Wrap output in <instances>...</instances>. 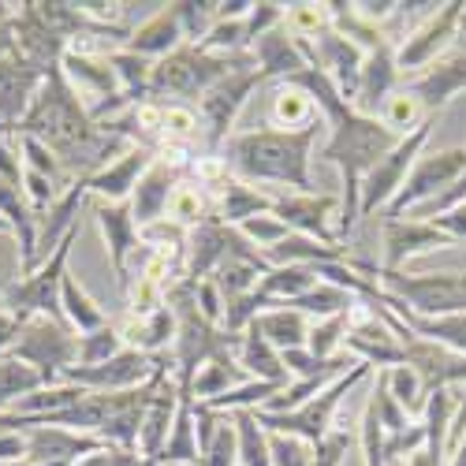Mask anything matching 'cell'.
<instances>
[{"mask_svg":"<svg viewBox=\"0 0 466 466\" xmlns=\"http://www.w3.org/2000/svg\"><path fill=\"white\" fill-rule=\"evenodd\" d=\"M325 131H329L325 120L309 124L306 131H239L220 146L217 157L236 179L265 194L268 187H291L295 194H318L309 165H314V149Z\"/></svg>","mask_w":466,"mask_h":466,"instance_id":"1","label":"cell"},{"mask_svg":"<svg viewBox=\"0 0 466 466\" xmlns=\"http://www.w3.org/2000/svg\"><path fill=\"white\" fill-rule=\"evenodd\" d=\"M362 377H370V366L366 362H359L351 373H343V377H336L321 396H314L309 403H302L299 410H288V414H268V410H254V418H258V425L265 433H280V437H299V441H306V444H321L329 433H332V418H336V410H339V400L351 392V388L362 380Z\"/></svg>","mask_w":466,"mask_h":466,"instance_id":"2","label":"cell"},{"mask_svg":"<svg viewBox=\"0 0 466 466\" xmlns=\"http://www.w3.org/2000/svg\"><path fill=\"white\" fill-rule=\"evenodd\" d=\"M79 231L83 228H75L71 236L56 247V254L49 261H42L34 273H26L23 280H15L5 295H0V306H5L8 314H15L19 321H30V318H56V321H64L60 284L67 277V258H71L75 239H79Z\"/></svg>","mask_w":466,"mask_h":466,"instance_id":"3","label":"cell"},{"mask_svg":"<svg viewBox=\"0 0 466 466\" xmlns=\"http://www.w3.org/2000/svg\"><path fill=\"white\" fill-rule=\"evenodd\" d=\"M380 291L400 299L418 318L466 314V273H380Z\"/></svg>","mask_w":466,"mask_h":466,"instance_id":"4","label":"cell"},{"mask_svg":"<svg viewBox=\"0 0 466 466\" xmlns=\"http://www.w3.org/2000/svg\"><path fill=\"white\" fill-rule=\"evenodd\" d=\"M8 355L34 366L46 377V388H56L64 384V370L79 362V332L56 318H30Z\"/></svg>","mask_w":466,"mask_h":466,"instance_id":"5","label":"cell"},{"mask_svg":"<svg viewBox=\"0 0 466 466\" xmlns=\"http://www.w3.org/2000/svg\"><path fill=\"white\" fill-rule=\"evenodd\" d=\"M433 127H437V116H430V120H425L418 131H410L407 138H400V146L362 179V220H370L373 213H384L396 202V194L403 190V183H407L414 161L421 157V149H425V142H430Z\"/></svg>","mask_w":466,"mask_h":466,"instance_id":"6","label":"cell"},{"mask_svg":"<svg viewBox=\"0 0 466 466\" xmlns=\"http://www.w3.org/2000/svg\"><path fill=\"white\" fill-rule=\"evenodd\" d=\"M265 86V75L254 71H236L220 79L202 101H198V120H202V135H206V157H217L220 146L231 138V127H236V116L243 112V105L250 101V94Z\"/></svg>","mask_w":466,"mask_h":466,"instance_id":"7","label":"cell"},{"mask_svg":"<svg viewBox=\"0 0 466 466\" xmlns=\"http://www.w3.org/2000/svg\"><path fill=\"white\" fill-rule=\"evenodd\" d=\"M466 172V146H451L441 153H421L414 161L403 190L396 194V202L384 209L388 220H403V213H414L418 206H425L437 194H444L459 176Z\"/></svg>","mask_w":466,"mask_h":466,"instance_id":"8","label":"cell"},{"mask_svg":"<svg viewBox=\"0 0 466 466\" xmlns=\"http://www.w3.org/2000/svg\"><path fill=\"white\" fill-rule=\"evenodd\" d=\"M165 355H146L135 347H124L116 359L101 362V366H71L64 370V384H79L86 392H131L153 380V373L161 370Z\"/></svg>","mask_w":466,"mask_h":466,"instance_id":"9","label":"cell"},{"mask_svg":"<svg viewBox=\"0 0 466 466\" xmlns=\"http://www.w3.org/2000/svg\"><path fill=\"white\" fill-rule=\"evenodd\" d=\"M462 12L466 5L462 0H451V5H441V12L433 19H425L407 42L396 46V64H400V75H414V71H425L433 67L459 37V23H462Z\"/></svg>","mask_w":466,"mask_h":466,"instance_id":"10","label":"cell"},{"mask_svg":"<svg viewBox=\"0 0 466 466\" xmlns=\"http://www.w3.org/2000/svg\"><path fill=\"white\" fill-rule=\"evenodd\" d=\"M46 83V71L23 60L19 53L12 56H0V138L15 142L23 116L30 112L37 90Z\"/></svg>","mask_w":466,"mask_h":466,"instance_id":"11","label":"cell"},{"mask_svg":"<svg viewBox=\"0 0 466 466\" xmlns=\"http://www.w3.org/2000/svg\"><path fill=\"white\" fill-rule=\"evenodd\" d=\"M302 53H306L309 67H321L339 86L347 105H351V97L359 90V79H362V64H366V53L351 42V37H343L336 26H329L325 34L314 37V42H302Z\"/></svg>","mask_w":466,"mask_h":466,"instance_id":"12","label":"cell"},{"mask_svg":"<svg viewBox=\"0 0 466 466\" xmlns=\"http://www.w3.org/2000/svg\"><path fill=\"white\" fill-rule=\"evenodd\" d=\"M94 220L101 228V236L108 243V261H112V273H116V284L127 295L131 288V258L138 254L142 243V231L135 224V213H131V202H97L94 198Z\"/></svg>","mask_w":466,"mask_h":466,"instance_id":"13","label":"cell"},{"mask_svg":"<svg viewBox=\"0 0 466 466\" xmlns=\"http://www.w3.org/2000/svg\"><path fill=\"white\" fill-rule=\"evenodd\" d=\"M339 209L336 194H273V217H280L291 231L299 236H309L318 243H339L332 236V217Z\"/></svg>","mask_w":466,"mask_h":466,"instance_id":"14","label":"cell"},{"mask_svg":"<svg viewBox=\"0 0 466 466\" xmlns=\"http://www.w3.org/2000/svg\"><path fill=\"white\" fill-rule=\"evenodd\" d=\"M459 247L451 236L430 220H388L384 224V258H380V273H400V268L425 250H448Z\"/></svg>","mask_w":466,"mask_h":466,"instance_id":"15","label":"cell"},{"mask_svg":"<svg viewBox=\"0 0 466 466\" xmlns=\"http://www.w3.org/2000/svg\"><path fill=\"white\" fill-rule=\"evenodd\" d=\"M403 351H407V366L425 384V396L441 392V388L466 384V355H455V351H448V347H441L433 339H418V336L403 339Z\"/></svg>","mask_w":466,"mask_h":466,"instance_id":"16","label":"cell"},{"mask_svg":"<svg viewBox=\"0 0 466 466\" xmlns=\"http://www.w3.org/2000/svg\"><path fill=\"white\" fill-rule=\"evenodd\" d=\"M105 448L101 437H86V433H71L64 430V425H34V430H26V462L34 466H56V462H79L83 455Z\"/></svg>","mask_w":466,"mask_h":466,"instance_id":"17","label":"cell"},{"mask_svg":"<svg viewBox=\"0 0 466 466\" xmlns=\"http://www.w3.org/2000/svg\"><path fill=\"white\" fill-rule=\"evenodd\" d=\"M179 179H183V168L172 165V161H165L161 153H157V161L149 165V172L138 179V187L131 194V213H135L138 231H146V228L165 220L168 198H172V190L179 187Z\"/></svg>","mask_w":466,"mask_h":466,"instance_id":"18","label":"cell"},{"mask_svg":"<svg viewBox=\"0 0 466 466\" xmlns=\"http://www.w3.org/2000/svg\"><path fill=\"white\" fill-rule=\"evenodd\" d=\"M157 161V149L153 146H131L127 153H120L108 168H101L97 176H90V194L97 202H131V194L138 187V179L149 172V165Z\"/></svg>","mask_w":466,"mask_h":466,"instance_id":"19","label":"cell"},{"mask_svg":"<svg viewBox=\"0 0 466 466\" xmlns=\"http://www.w3.org/2000/svg\"><path fill=\"white\" fill-rule=\"evenodd\" d=\"M396 83H400V64H396V46L384 42L380 49L366 53V64H362V79H359V90L351 97V108L359 116H380L384 101L396 94Z\"/></svg>","mask_w":466,"mask_h":466,"instance_id":"20","label":"cell"},{"mask_svg":"<svg viewBox=\"0 0 466 466\" xmlns=\"http://www.w3.org/2000/svg\"><path fill=\"white\" fill-rule=\"evenodd\" d=\"M250 56H254L258 71L265 75V83H288V79H295L299 71L309 67L306 53H302V42L288 34L284 23H280L277 30L261 34L258 42L250 46Z\"/></svg>","mask_w":466,"mask_h":466,"instance_id":"21","label":"cell"},{"mask_svg":"<svg viewBox=\"0 0 466 466\" xmlns=\"http://www.w3.org/2000/svg\"><path fill=\"white\" fill-rule=\"evenodd\" d=\"M60 71L64 79L71 83V90L83 97L86 112L101 101H112L116 94H120V79H116V71L108 64V56H83V53H64L60 60Z\"/></svg>","mask_w":466,"mask_h":466,"instance_id":"22","label":"cell"},{"mask_svg":"<svg viewBox=\"0 0 466 466\" xmlns=\"http://www.w3.org/2000/svg\"><path fill=\"white\" fill-rule=\"evenodd\" d=\"M176 414H179V384H176V377H165L146 407V418H142V433H138V455L142 459H157L165 451Z\"/></svg>","mask_w":466,"mask_h":466,"instance_id":"23","label":"cell"},{"mask_svg":"<svg viewBox=\"0 0 466 466\" xmlns=\"http://www.w3.org/2000/svg\"><path fill=\"white\" fill-rule=\"evenodd\" d=\"M116 329H120L124 343L135 347V351H146V355H168L172 351V343H176V309L165 302L157 314H149V318H131L124 314L120 321H116Z\"/></svg>","mask_w":466,"mask_h":466,"instance_id":"24","label":"cell"},{"mask_svg":"<svg viewBox=\"0 0 466 466\" xmlns=\"http://www.w3.org/2000/svg\"><path fill=\"white\" fill-rule=\"evenodd\" d=\"M179 46H187V37H183V26H179L176 8L168 5V8H161L157 15H149L138 30H131V37H127L124 49L157 64V60H165L168 53H176Z\"/></svg>","mask_w":466,"mask_h":466,"instance_id":"25","label":"cell"},{"mask_svg":"<svg viewBox=\"0 0 466 466\" xmlns=\"http://www.w3.org/2000/svg\"><path fill=\"white\" fill-rule=\"evenodd\" d=\"M462 86H466V60H437L433 67H425L407 83V90L421 101V108L430 116H437V108H444Z\"/></svg>","mask_w":466,"mask_h":466,"instance_id":"26","label":"cell"},{"mask_svg":"<svg viewBox=\"0 0 466 466\" xmlns=\"http://www.w3.org/2000/svg\"><path fill=\"white\" fill-rule=\"evenodd\" d=\"M213 194H217V202H213V217H217V220H224L228 228H239V224H243V220H250V217L273 213V198H268L265 190H258V187H250V183L236 179L231 172H228V179H224Z\"/></svg>","mask_w":466,"mask_h":466,"instance_id":"27","label":"cell"},{"mask_svg":"<svg viewBox=\"0 0 466 466\" xmlns=\"http://www.w3.org/2000/svg\"><path fill=\"white\" fill-rule=\"evenodd\" d=\"M268 120H273V127H280V131H306L309 124L321 120V112L302 86L277 83L273 94H268Z\"/></svg>","mask_w":466,"mask_h":466,"instance_id":"28","label":"cell"},{"mask_svg":"<svg viewBox=\"0 0 466 466\" xmlns=\"http://www.w3.org/2000/svg\"><path fill=\"white\" fill-rule=\"evenodd\" d=\"M459 410V396L455 388H441V392H430L421 410V430H425V455L433 459V466L444 462V448H448V433Z\"/></svg>","mask_w":466,"mask_h":466,"instance_id":"29","label":"cell"},{"mask_svg":"<svg viewBox=\"0 0 466 466\" xmlns=\"http://www.w3.org/2000/svg\"><path fill=\"white\" fill-rule=\"evenodd\" d=\"M236 362L254 377V380H268V384H280L288 388L291 384V373L284 370V359L273 343H268L258 329H247L243 332V343H239V351H236Z\"/></svg>","mask_w":466,"mask_h":466,"instance_id":"30","label":"cell"},{"mask_svg":"<svg viewBox=\"0 0 466 466\" xmlns=\"http://www.w3.org/2000/svg\"><path fill=\"white\" fill-rule=\"evenodd\" d=\"M250 329H258L268 343L277 347L280 355H284V351H299V347H306V339H309V318L299 314V309H291V306L265 309V314L254 318Z\"/></svg>","mask_w":466,"mask_h":466,"instance_id":"31","label":"cell"},{"mask_svg":"<svg viewBox=\"0 0 466 466\" xmlns=\"http://www.w3.org/2000/svg\"><path fill=\"white\" fill-rule=\"evenodd\" d=\"M265 261L268 265H325V261H347V247L339 243H318L309 236H299V231H291V236L284 243H277L273 250H265Z\"/></svg>","mask_w":466,"mask_h":466,"instance_id":"32","label":"cell"},{"mask_svg":"<svg viewBox=\"0 0 466 466\" xmlns=\"http://www.w3.org/2000/svg\"><path fill=\"white\" fill-rule=\"evenodd\" d=\"M314 288H318V273L309 265H277L258 280V295L273 306H288Z\"/></svg>","mask_w":466,"mask_h":466,"instance_id":"33","label":"cell"},{"mask_svg":"<svg viewBox=\"0 0 466 466\" xmlns=\"http://www.w3.org/2000/svg\"><path fill=\"white\" fill-rule=\"evenodd\" d=\"M209 217H213V202H209L206 187L198 179H179V187L172 190V198H168L165 220L176 224V228H183L187 236H190V231L198 228V224H206Z\"/></svg>","mask_w":466,"mask_h":466,"instance_id":"34","label":"cell"},{"mask_svg":"<svg viewBox=\"0 0 466 466\" xmlns=\"http://www.w3.org/2000/svg\"><path fill=\"white\" fill-rule=\"evenodd\" d=\"M198 459H202V448H198V430H194V400H179L172 437L153 462H161V466H198Z\"/></svg>","mask_w":466,"mask_h":466,"instance_id":"35","label":"cell"},{"mask_svg":"<svg viewBox=\"0 0 466 466\" xmlns=\"http://www.w3.org/2000/svg\"><path fill=\"white\" fill-rule=\"evenodd\" d=\"M60 306H64V321L79 332V336H86V332H97V329H105L108 325V318H105V309L79 288V280H75L71 273L64 277V284H60Z\"/></svg>","mask_w":466,"mask_h":466,"instance_id":"36","label":"cell"},{"mask_svg":"<svg viewBox=\"0 0 466 466\" xmlns=\"http://www.w3.org/2000/svg\"><path fill=\"white\" fill-rule=\"evenodd\" d=\"M239 384H247L243 366L236 362V355H220V359H213L198 370V377H194V384H190V400L206 403V400H217V396L231 392V388H239Z\"/></svg>","mask_w":466,"mask_h":466,"instance_id":"37","label":"cell"},{"mask_svg":"<svg viewBox=\"0 0 466 466\" xmlns=\"http://www.w3.org/2000/svg\"><path fill=\"white\" fill-rule=\"evenodd\" d=\"M108 64L116 71V79H120V94L127 97V105L131 108L146 105L149 101V79H153V60L135 56L127 49H116V53H108Z\"/></svg>","mask_w":466,"mask_h":466,"instance_id":"38","label":"cell"},{"mask_svg":"<svg viewBox=\"0 0 466 466\" xmlns=\"http://www.w3.org/2000/svg\"><path fill=\"white\" fill-rule=\"evenodd\" d=\"M42 388H46V377L34 366H26L12 355L0 359V410H12L19 400L42 392Z\"/></svg>","mask_w":466,"mask_h":466,"instance_id":"39","label":"cell"},{"mask_svg":"<svg viewBox=\"0 0 466 466\" xmlns=\"http://www.w3.org/2000/svg\"><path fill=\"white\" fill-rule=\"evenodd\" d=\"M377 120L392 131V135H400V138H407L410 131H418L425 120H430V112L421 108V101L410 94V90H396L392 97L384 101V108H380V116Z\"/></svg>","mask_w":466,"mask_h":466,"instance_id":"40","label":"cell"},{"mask_svg":"<svg viewBox=\"0 0 466 466\" xmlns=\"http://www.w3.org/2000/svg\"><path fill=\"white\" fill-rule=\"evenodd\" d=\"M239 433V462L243 466H273V451H268V433L258 425L254 410H236L231 414Z\"/></svg>","mask_w":466,"mask_h":466,"instance_id":"41","label":"cell"},{"mask_svg":"<svg viewBox=\"0 0 466 466\" xmlns=\"http://www.w3.org/2000/svg\"><path fill=\"white\" fill-rule=\"evenodd\" d=\"M351 332V309L347 314H336V318H325V321H309V339H306V351L314 359H336L343 351V339Z\"/></svg>","mask_w":466,"mask_h":466,"instance_id":"42","label":"cell"},{"mask_svg":"<svg viewBox=\"0 0 466 466\" xmlns=\"http://www.w3.org/2000/svg\"><path fill=\"white\" fill-rule=\"evenodd\" d=\"M380 377H384V384H388V392H392V400L410 414V418H421V410H425V384H421V377L403 362V366H392V370H380Z\"/></svg>","mask_w":466,"mask_h":466,"instance_id":"43","label":"cell"},{"mask_svg":"<svg viewBox=\"0 0 466 466\" xmlns=\"http://www.w3.org/2000/svg\"><path fill=\"white\" fill-rule=\"evenodd\" d=\"M15 149H19V157H23V168L49 176L60 190L71 187V183H64V179H67V168L60 165V157H56V153H53L46 142H37V138H30V135H15Z\"/></svg>","mask_w":466,"mask_h":466,"instance_id":"44","label":"cell"},{"mask_svg":"<svg viewBox=\"0 0 466 466\" xmlns=\"http://www.w3.org/2000/svg\"><path fill=\"white\" fill-rule=\"evenodd\" d=\"M124 347H127V343H124L120 329H116V321H108L105 329L79 336V362H75V366H101V362H108V359L120 355Z\"/></svg>","mask_w":466,"mask_h":466,"instance_id":"45","label":"cell"},{"mask_svg":"<svg viewBox=\"0 0 466 466\" xmlns=\"http://www.w3.org/2000/svg\"><path fill=\"white\" fill-rule=\"evenodd\" d=\"M284 26L299 42H314L318 34H325L332 26V12H329V5H291V8H284Z\"/></svg>","mask_w":466,"mask_h":466,"instance_id":"46","label":"cell"},{"mask_svg":"<svg viewBox=\"0 0 466 466\" xmlns=\"http://www.w3.org/2000/svg\"><path fill=\"white\" fill-rule=\"evenodd\" d=\"M239 236L265 254V250H273L277 243H284L291 236V228L280 217H273V213H261V217H250V220L239 224Z\"/></svg>","mask_w":466,"mask_h":466,"instance_id":"47","label":"cell"},{"mask_svg":"<svg viewBox=\"0 0 466 466\" xmlns=\"http://www.w3.org/2000/svg\"><path fill=\"white\" fill-rule=\"evenodd\" d=\"M172 8H176V15H179V26H183L187 46L206 42V34L217 26V5H172Z\"/></svg>","mask_w":466,"mask_h":466,"instance_id":"48","label":"cell"},{"mask_svg":"<svg viewBox=\"0 0 466 466\" xmlns=\"http://www.w3.org/2000/svg\"><path fill=\"white\" fill-rule=\"evenodd\" d=\"M236 462H239V433L228 414V418H220V430H217L209 451L202 455V466H236Z\"/></svg>","mask_w":466,"mask_h":466,"instance_id":"49","label":"cell"},{"mask_svg":"<svg viewBox=\"0 0 466 466\" xmlns=\"http://www.w3.org/2000/svg\"><path fill=\"white\" fill-rule=\"evenodd\" d=\"M359 437H362V455H366V466H384V425H380V414H377L373 400H370V403H366V410H362Z\"/></svg>","mask_w":466,"mask_h":466,"instance_id":"50","label":"cell"},{"mask_svg":"<svg viewBox=\"0 0 466 466\" xmlns=\"http://www.w3.org/2000/svg\"><path fill=\"white\" fill-rule=\"evenodd\" d=\"M23 194H26V202H30V209H34V217H46L64 190H60L49 176L26 168V172H23Z\"/></svg>","mask_w":466,"mask_h":466,"instance_id":"51","label":"cell"},{"mask_svg":"<svg viewBox=\"0 0 466 466\" xmlns=\"http://www.w3.org/2000/svg\"><path fill=\"white\" fill-rule=\"evenodd\" d=\"M268 451H273V466H314V444L299 437L268 433Z\"/></svg>","mask_w":466,"mask_h":466,"instance_id":"52","label":"cell"},{"mask_svg":"<svg viewBox=\"0 0 466 466\" xmlns=\"http://www.w3.org/2000/svg\"><path fill=\"white\" fill-rule=\"evenodd\" d=\"M23 277H26V268H23V247H19V239L12 236V231H5V236H0V295H5Z\"/></svg>","mask_w":466,"mask_h":466,"instance_id":"53","label":"cell"},{"mask_svg":"<svg viewBox=\"0 0 466 466\" xmlns=\"http://www.w3.org/2000/svg\"><path fill=\"white\" fill-rule=\"evenodd\" d=\"M194 302H198V314H202L209 325H224L228 302H224L220 288L213 284V277H209V280H198V288H194Z\"/></svg>","mask_w":466,"mask_h":466,"instance_id":"54","label":"cell"},{"mask_svg":"<svg viewBox=\"0 0 466 466\" xmlns=\"http://www.w3.org/2000/svg\"><path fill=\"white\" fill-rule=\"evenodd\" d=\"M284 23V5H254V12L247 15V42L254 46L261 34H268V30H277Z\"/></svg>","mask_w":466,"mask_h":466,"instance_id":"55","label":"cell"},{"mask_svg":"<svg viewBox=\"0 0 466 466\" xmlns=\"http://www.w3.org/2000/svg\"><path fill=\"white\" fill-rule=\"evenodd\" d=\"M23 157H19V149H15V142H5L0 138V176H5L8 183H19L23 187Z\"/></svg>","mask_w":466,"mask_h":466,"instance_id":"56","label":"cell"},{"mask_svg":"<svg viewBox=\"0 0 466 466\" xmlns=\"http://www.w3.org/2000/svg\"><path fill=\"white\" fill-rule=\"evenodd\" d=\"M430 224H437L444 236H451L455 243H466V202L462 206H455L451 213H444V217H437V220H430Z\"/></svg>","mask_w":466,"mask_h":466,"instance_id":"57","label":"cell"},{"mask_svg":"<svg viewBox=\"0 0 466 466\" xmlns=\"http://www.w3.org/2000/svg\"><path fill=\"white\" fill-rule=\"evenodd\" d=\"M15 53V5L0 0V56Z\"/></svg>","mask_w":466,"mask_h":466,"instance_id":"58","label":"cell"},{"mask_svg":"<svg viewBox=\"0 0 466 466\" xmlns=\"http://www.w3.org/2000/svg\"><path fill=\"white\" fill-rule=\"evenodd\" d=\"M23 325H26V321H19L15 314H8V309L0 306V359H5V355L12 351V347H15V339H19Z\"/></svg>","mask_w":466,"mask_h":466,"instance_id":"59","label":"cell"},{"mask_svg":"<svg viewBox=\"0 0 466 466\" xmlns=\"http://www.w3.org/2000/svg\"><path fill=\"white\" fill-rule=\"evenodd\" d=\"M26 459V433H0V462Z\"/></svg>","mask_w":466,"mask_h":466,"instance_id":"60","label":"cell"},{"mask_svg":"<svg viewBox=\"0 0 466 466\" xmlns=\"http://www.w3.org/2000/svg\"><path fill=\"white\" fill-rule=\"evenodd\" d=\"M459 42L466 46V12H462V23H459Z\"/></svg>","mask_w":466,"mask_h":466,"instance_id":"61","label":"cell"},{"mask_svg":"<svg viewBox=\"0 0 466 466\" xmlns=\"http://www.w3.org/2000/svg\"><path fill=\"white\" fill-rule=\"evenodd\" d=\"M0 466H34V462H26V459H23V462H0Z\"/></svg>","mask_w":466,"mask_h":466,"instance_id":"62","label":"cell"}]
</instances>
